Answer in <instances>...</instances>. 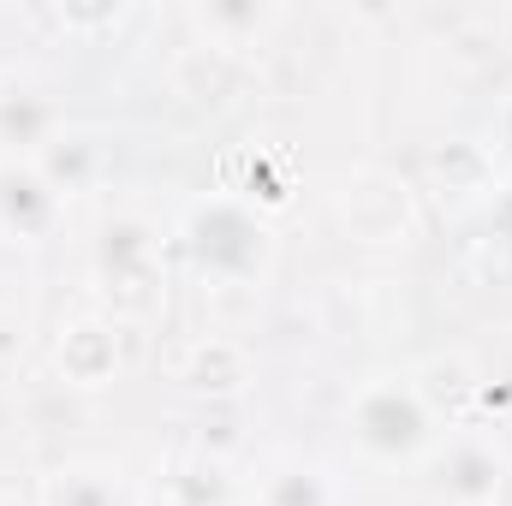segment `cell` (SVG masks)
I'll list each match as a JSON object with an SVG mask.
<instances>
[{
  "instance_id": "obj_3",
  "label": "cell",
  "mask_w": 512,
  "mask_h": 506,
  "mask_svg": "<svg viewBox=\"0 0 512 506\" xmlns=\"http://www.w3.org/2000/svg\"><path fill=\"white\" fill-rule=\"evenodd\" d=\"M48 506H126V483L108 465H72V471H54Z\"/></svg>"
},
{
  "instance_id": "obj_1",
  "label": "cell",
  "mask_w": 512,
  "mask_h": 506,
  "mask_svg": "<svg viewBox=\"0 0 512 506\" xmlns=\"http://www.w3.org/2000/svg\"><path fill=\"white\" fill-rule=\"evenodd\" d=\"M352 429H358V441H364L370 453H382V459H405V453H417V447L429 441V411H423V399H417L411 387H399V381H376V387L358 393V405H352Z\"/></svg>"
},
{
  "instance_id": "obj_2",
  "label": "cell",
  "mask_w": 512,
  "mask_h": 506,
  "mask_svg": "<svg viewBox=\"0 0 512 506\" xmlns=\"http://www.w3.org/2000/svg\"><path fill=\"white\" fill-rule=\"evenodd\" d=\"M54 185L36 173V167H0V233H18V239H36L48 233L54 221Z\"/></svg>"
},
{
  "instance_id": "obj_4",
  "label": "cell",
  "mask_w": 512,
  "mask_h": 506,
  "mask_svg": "<svg viewBox=\"0 0 512 506\" xmlns=\"http://www.w3.org/2000/svg\"><path fill=\"white\" fill-rule=\"evenodd\" d=\"M453 477H447V489L459 495V501H495L501 495V459L495 453H483V447H453V465H447Z\"/></svg>"
}]
</instances>
